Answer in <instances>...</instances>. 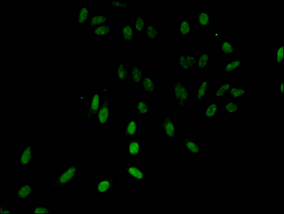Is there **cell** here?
<instances>
[{"mask_svg": "<svg viewBox=\"0 0 284 214\" xmlns=\"http://www.w3.org/2000/svg\"><path fill=\"white\" fill-rule=\"evenodd\" d=\"M81 166L77 164L64 166L56 176L49 179V187L53 190H62L70 188L80 176Z\"/></svg>", "mask_w": 284, "mask_h": 214, "instance_id": "6da1fadb", "label": "cell"}, {"mask_svg": "<svg viewBox=\"0 0 284 214\" xmlns=\"http://www.w3.org/2000/svg\"><path fill=\"white\" fill-rule=\"evenodd\" d=\"M171 99L177 109H187L191 99V87L183 79H174L171 83Z\"/></svg>", "mask_w": 284, "mask_h": 214, "instance_id": "7a4b0ae2", "label": "cell"}, {"mask_svg": "<svg viewBox=\"0 0 284 214\" xmlns=\"http://www.w3.org/2000/svg\"><path fill=\"white\" fill-rule=\"evenodd\" d=\"M17 163L23 171H28L35 163V144L24 143L17 153Z\"/></svg>", "mask_w": 284, "mask_h": 214, "instance_id": "3957f363", "label": "cell"}, {"mask_svg": "<svg viewBox=\"0 0 284 214\" xmlns=\"http://www.w3.org/2000/svg\"><path fill=\"white\" fill-rule=\"evenodd\" d=\"M115 174L117 176L123 175L126 179L135 183H146L149 176V172L144 169L143 166L138 165L136 162L123 168H118Z\"/></svg>", "mask_w": 284, "mask_h": 214, "instance_id": "277c9868", "label": "cell"}, {"mask_svg": "<svg viewBox=\"0 0 284 214\" xmlns=\"http://www.w3.org/2000/svg\"><path fill=\"white\" fill-rule=\"evenodd\" d=\"M158 123L161 139H177L179 137V125L172 116L168 114L161 115Z\"/></svg>", "mask_w": 284, "mask_h": 214, "instance_id": "5b68a950", "label": "cell"}, {"mask_svg": "<svg viewBox=\"0 0 284 214\" xmlns=\"http://www.w3.org/2000/svg\"><path fill=\"white\" fill-rule=\"evenodd\" d=\"M114 115L113 105L109 96H103L101 107L95 117V124L97 127L105 129L110 125Z\"/></svg>", "mask_w": 284, "mask_h": 214, "instance_id": "8992f818", "label": "cell"}, {"mask_svg": "<svg viewBox=\"0 0 284 214\" xmlns=\"http://www.w3.org/2000/svg\"><path fill=\"white\" fill-rule=\"evenodd\" d=\"M117 186V176H102L96 179L91 192L96 196H105L113 193Z\"/></svg>", "mask_w": 284, "mask_h": 214, "instance_id": "52a82bcc", "label": "cell"}, {"mask_svg": "<svg viewBox=\"0 0 284 214\" xmlns=\"http://www.w3.org/2000/svg\"><path fill=\"white\" fill-rule=\"evenodd\" d=\"M197 54L193 51H178L176 56L177 68L184 74H188L196 67Z\"/></svg>", "mask_w": 284, "mask_h": 214, "instance_id": "ba28073f", "label": "cell"}, {"mask_svg": "<svg viewBox=\"0 0 284 214\" xmlns=\"http://www.w3.org/2000/svg\"><path fill=\"white\" fill-rule=\"evenodd\" d=\"M103 93L99 91L89 92L88 101L85 108V121H92L95 119L102 101Z\"/></svg>", "mask_w": 284, "mask_h": 214, "instance_id": "9c48e42d", "label": "cell"}, {"mask_svg": "<svg viewBox=\"0 0 284 214\" xmlns=\"http://www.w3.org/2000/svg\"><path fill=\"white\" fill-rule=\"evenodd\" d=\"M17 202H26L34 199L37 190L34 181H23L15 186Z\"/></svg>", "mask_w": 284, "mask_h": 214, "instance_id": "30bf717a", "label": "cell"}, {"mask_svg": "<svg viewBox=\"0 0 284 214\" xmlns=\"http://www.w3.org/2000/svg\"><path fill=\"white\" fill-rule=\"evenodd\" d=\"M143 154V136L126 139L125 155L128 160H137Z\"/></svg>", "mask_w": 284, "mask_h": 214, "instance_id": "8fae6325", "label": "cell"}, {"mask_svg": "<svg viewBox=\"0 0 284 214\" xmlns=\"http://www.w3.org/2000/svg\"><path fill=\"white\" fill-rule=\"evenodd\" d=\"M176 29L180 38L187 40L194 33V23L193 18L189 17H178L176 18Z\"/></svg>", "mask_w": 284, "mask_h": 214, "instance_id": "7c38bea8", "label": "cell"}, {"mask_svg": "<svg viewBox=\"0 0 284 214\" xmlns=\"http://www.w3.org/2000/svg\"><path fill=\"white\" fill-rule=\"evenodd\" d=\"M118 35L123 43L131 45L137 42V34L134 30L132 22H123L118 26Z\"/></svg>", "mask_w": 284, "mask_h": 214, "instance_id": "4fadbf2b", "label": "cell"}, {"mask_svg": "<svg viewBox=\"0 0 284 214\" xmlns=\"http://www.w3.org/2000/svg\"><path fill=\"white\" fill-rule=\"evenodd\" d=\"M212 90V82L209 79H200L194 87V100L196 103H205L207 98L211 97L209 93Z\"/></svg>", "mask_w": 284, "mask_h": 214, "instance_id": "5bb4252c", "label": "cell"}, {"mask_svg": "<svg viewBox=\"0 0 284 214\" xmlns=\"http://www.w3.org/2000/svg\"><path fill=\"white\" fill-rule=\"evenodd\" d=\"M92 14V5L81 4L74 12V24L85 29Z\"/></svg>", "mask_w": 284, "mask_h": 214, "instance_id": "9a60e30c", "label": "cell"}, {"mask_svg": "<svg viewBox=\"0 0 284 214\" xmlns=\"http://www.w3.org/2000/svg\"><path fill=\"white\" fill-rule=\"evenodd\" d=\"M246 68V58L243 57H232L223 64L222 70L224 74H234L236 71Z\"/></svg>", "mask_w": 284, "mask_h": 214, "instance_id": "2e32d148", "label": "cell"}, {"mask_svg": "<svg viewBox=\"0 0 284 214\" xmlns=\"http://www.w3.org/2000/svg\"><path fill=\"white\" fill-rule=\"evenodd\" d=\"M193 20L201 29H209L213 23V12L210 9L196 11L193 14Z\"/></svg>", "mask_w": 284, "mask_h": 214, "instance_id": "e0dca14e", "label": "cell"}, {"mask_svg": "<svg viewBox=\"0 0 284 214\" xmlns=\"http://www.w3.org/2000/svg\"><path fill=\"white\" fill-rule=\"evenodd\" d=\"M131 66L124 62H117L115 65V80L121 84L130 82Z\"/></svg>", "mask_w": 284, "mask_h": 214, "instance_id": "ac0fdd59", "label": "cell"}, {"mask_svg": "<svg viewBox=\"0 0 284 214\" xmlns=\"http://www.w3.org/2000/svg\"><path fill=\"white\" fill-rule=\"evenodd\" d=\"M115 29V24L109 23L93 28L92 29V34L97 40H107L112 34H114Z\"/></svg>", "mask_w": 284, "mask_h": 214, "instance_id": "d6986e66", "label": "cell"}, {"mask_svg": "<svg viewBox=\"0 0 284 214\" xmlns=\"http://www.w3.org/2000/svg\"><path fill=\"white\" fill-rule=\"evenodd\" d=\"M182 148L190 154H201V142L192 136H184Z\"/></svg>", "mask_w": 284, "mask_h": 214, "instance_id": "ffe728a7", "label": "cell"}, {"mask_svg": "<svg viewBox=\"0 0 284 214\" xmlns=\"http://www.w3.org/2000/svg\"><path fill=\"white\" fill-rule=\"evenodd\" d=\"M142 92L143 95L151 97H156L157 95V82L154 74L144 75L141 84Z\"/></svg>", "mask_w": 284, "mask_h": 214, "instance_id": "44dd1931", "label": "cell"}, {"mask_svg": "<svg viewBox=\"0 0 284 214\" xmlns=\"http://www.w3.org/2000/svg\"><path fill=\"white\" fill-rule=\"evenodd\" d=\"M140 123L137 119H127L123 124L122 137L125 139L140 137Z\"/></svg>", "mask_w": 284, "mask_h": 214, "instance_id": "7402d4cb", "label": "cell"}, {"mask_svg": "<svg viewBox=\"0 0 284 214\" xmlns=\"http://www.w3.org/2000/svg\"><path fill=\"white\" fill-rule=\"evenodd\" d=\"M162 29L155 24L154 21L149 20L143 34V40L149 42H160Z\"/></svg>", "mask_w": 284, "mask_h": 214, "instance_id": "603a6c76", "label": "cell"}, {"mask_svg": "<svg viewBox=\"0 0 284 214\" xmlns=\"http://www.w3.org/2000/svg\"><path fill=\"white\" fill-rule=\"evenodd\" d=\"M212 54L210 51H200L197 55L196 67L195 70L198 71H206L212 68Z\"/></svg>", "mask_w": 284, "mask_h": 214, "instance_id": "cb8c5ba5", "label": "cell"}, {"mask_svg": "<svg viewBox=\"0 0 284 214\" xmlns=\"http://www.w3.org/2000/svg\"><path fill=\"white\" fill-rule=\"evenodd\" d=\"M109 23L108 12H92L90 21L85 29H93L96 26H100Z\"/></svg>", "mask_w": 284, "mask_h": 214, "instance_id": "d4e9b609", "label": "cell"}, {"mask_svg": "<svg viewBox=\"0 0 284 214\" xmlns=\"http://www.w3.org/2000/svg\"><path fill=\"white\" fill-rule=\"evenodd\" d=\"M152 112V103L146 97H136V115L149 116Z\"/></svg>", "mask_w": 284, "mask_h": 214, "instance_id": "484cf974", "label": "cell"}, {"mask_svg": "<svg viewBox=\"0 0 284 214\" xmlns=\"http://www.w3.org/2000/svg\"><path fill=\"white\" fill-rule=\"evenodd\" d=\"M143 76H144V69L143 65L139 62L132 64L130 70V82H132V85H141Z\"/></svg>", "mask_w": 284, "mask_h": 214, "instance_id": "4316f807", "label": "cell"}, {"mask_svg": "<svg viewBox=\"0 0 284 214\" xmlns=\"http://www.w3.org/2000/svg\"><path fill=\"white\" fill-rule=\"evenodd\" d=\"M217 49L222 57H232L235 54L237 48L232 40H221L217 42Z\"/></svg>", "mask_w": 284, "mask_h": 214, "instance_id": "83f0119b", "label": "cell"}, {"mask_svg": "<svg viewBox=\"0 0 284 214\" xmlns=\"http://www.w3.org/2000/svg\"><path fill=\"white\" fill-rule=\"evenodd\" d=\"M234 85L233 80H224L212 92V97L223 99L227 97L230 89Z\"/></svg>", "mask_w": 284, "mask_h": 214, "instance_id": "f1b7e54d", "label": "cell"}, {"mask_svg": "<svg viewBox=\"0 0 284 214\" xmlns=\"http://www.w3.org/2000/svg\"><path fill=\"white\" fill-rule=\"evenodd\" d=\"M218 115V104L205 102L202 107V116L206 120H216Z\"/></svg>", "mask_w": 284, "mask_h": 214, "instance_id": "f546056e", "label": "cell"}, {"mask_svg": "<svg viewBox=\"0 0 284 214\" xmlns=\"http://www.w3.org/2000/svg\"><path fill=\"white\" fill-rule=\"evenodd\" d=\"M132 3L129 0H109V11L111 12H129Z\"/></svg>", "mask_w": 284, "mask_h": 214, "instance_id": "4dcf8cb0", "label": "cell"}, {"mask_svg": "<svg viewBox=\"0 0 284 214\" xmlns=\"http://www.w3.org/2000/svg\"><path fill=\"white\" fill-rule=\"evenodd\" d=\"M241 105L238 100L227 99L223 104L224 115H239Z\"/></svg>", "mask_w": 284, "mask_h": 214, "instance_id": "1f68e13d", "label": "cell"}, {"mask_svg": "<svg viewBox=\"0 0 284 214\" xmlns=\"http://www.w3.org/2000/svg\"><path fill=\"white\" fill-rule=\"evenodd\" d=\"M249 89L244 86H233L229 91L228 97L233 100L246 99L247 97Z\"/></svg>", "mask_w": 284, "mask_h": 214, "instance_id": "d6a6232c", "label": "cell"}, {"mask_svg": "<svg viewBox=\"0 0 284 214\" xmlns=\"http://www.w3.org/2000/svg\"><path fill=\"white\" fill-rule=\"evenodd\" d=\"M149 18L146 17L132 16V23L133 24L134 30L137 35H143L146 29Z\"/></svg>", "mask_w": 284, "mask_h": 214, "instance_id": "836d02e7", "label": "cell"}, {"mask_svg": "<svg viewBox=\"0 0 284 214\" xmlns=\"http://www.w3.org/2000/svg\"><path fill=\"white\" fill-rule=\"evenodd\" d=\"M273 62L276 67H280L284 63V48L282 44H278L274 47V55Z\"/></svg>", "mask_w": 284, "mask_h": 214, "instance_id": "e575fe53", "label": "cell"}, {"mask_svg": "<svg viewBox=\"0 0 284 214\" xmlns=\"http://www.w3.org/2000/svg\"><path fill=\"white\" fill-rule=\"evenodd\" d=\"M29 214H50L52 209L50 206L45 204H36L29 209Z\"/></svg>", "mask_w": 284, "mask_h": 214, "instance_id": "d590c367", "label": "cell"}, {"mask_svg": "<svg viewBox=\"0 0 284 214\" xmlns=\"http://www.w3.org/2000/svg\"><path fill=\"white\" fill-rule=\"evenodd\" d=\"M211 38L212 40L220 41L223 40V29H213L211 31Z\"/></svg>", "mask_w": 284, "mask_h": 214, "instance_id": "8d00e7d4", "label": "cell"}, {"mask_svg": "<svg viewBox=\"0 0 284 214\" xmlns=\"http://www.w3.org/2000/svg\"><path fill=\"white\" fill-rule=\"evenodd\" d=\"M12 214L13 211H12V207L9 206L2 205L0 207V214Z\"/></svg>", "mask_w": 284, "mask_h": 214, "instance_id": "74e56055", "label": "cell"}, {"mask_svg": "<svg viewBox=\"0 0 284 214\" xmlns=\"http://www.w3.org/2000/svg\"><path fill=\"white\" fill-rule=\"evenodd\" d=\"M284 79H280L279 80V84H278L277 86V92L279 93V96L281 97H283L284 96Z\"/></svg>", "mask_w": 284, "mask_h": 214, "instance_id": "f35d334b", "label": "cell"}]
</instances>
